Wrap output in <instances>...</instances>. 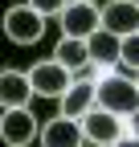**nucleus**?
<instances>
[{"instance_id":"f257e3e1","label":"nucleus","mask_w":139,"mask_h":147,"mask_svg":"<svg viewBox=\"0 0 139 147\" xmlns=\"http://www.w3.org/2000/svg\"><path fill=\"white\" fill-rule=\"evenodd\" d=\"M98 106H107L123 119H135L139 115V82L123 78V74H102L98 78Z\"/></svg>"},{"instance_id":"20e7f679","label":"nucleus","mask_w":139,"mask_h":147,"mask_svg":"<svg viewBox=\"0 0 139 147\" xmlns=\"http://www.w3.org/2000/svg\"><path fill=\"white\" fill-rule=\"evenodd\" d=\"M29 82H33V90H37L41 98H61L65 90L74 86V69L61 65L57 57H49V61H37L29 69Z\"/></svg>"},{"instance_id":"6e6552de","label":"nucleus","mask_w":139,"mask_h":147,"mask_svg":"<svg viewBox=\"0 0 139 147\" xmlns=\"http://www.w3.org/2000/svg\"><path fill=\"white\" fill-rule=\"evenodd\" d=\"M102 29H111L119 37L139 33V0H111V4H102Z\"/></svg>"},{"instance_id":"dca6fc26","label":"nucleus","mask_w":139,"mask_h":147,"mask_svg":"<svg viewBox=\"0 0 139 147\" xmlns=\"http://www.w3.org/2000/svg\"><path fill=\"white\" fill-rule=\"evenodd\" d=\"M135 82H139V78H135Z\"/></svg>"},{"instance_id":"2eb2a0df","label":"nucleus","mask_w":139,"mask_h":147,"mask_svg":"<svg viewBox=\"0 0 139 147\" xmlns=\"http://www.w3.org/2000/svg\"><path fill=\"white\" fill-rule=\"evenodd\" d=\"M115 147H139V135H135V131H127V135H123V139H119Z\"/></svg>"},{"instance_id":"ddd939ff","label":"nucleus","mask_w":139,"mask_h":147,"mask_svg":"<svg viewBox=\"0 0 139 147\" xmlns=\"http://www.w3.org/2000/svg\"><path fill=\"white\" fill-rule=\"evenodd\" d=\"M123 65L139 69V33H127L123 37Z\"/></svg>"},{"instance_id":"9b49d317","label":"nucleus","mask_w":139,"mask_h":147,"mask_svg":"<svg viewBox=\"0 0 139 147\" xmlns=\"http://www.w3.org/2000/svg\"><path fill=\"white\" fill-rule=\"evenodd\" d=\"M33 94H37V90H33L29 74H16V69L0 74V102H4V106H29Z\"/></svg>"},{"instance_id":"7ed1b4c3","label":"nucleus","mask_w":139,"mask_h":147,"mask_svg":"<svg viewBox=\"0 0 139 147\" xmlns=\"http://www.w3.org/2000/svg\"><path fill=\"white\" fill-rule=\"evenodd\" d=\"M4 33H8V41L12 45H33V41H41V33H45V12H37L25 0V4H16L4 12Z\"/></svg>"},{"instance_id":"f03ea898","label":"nucleus","mask_w":139,"mask_h":147,"mask_svg":"<svg viewBox=\"0 0 139 147\" xmlns=\"http://www.w3.org/2000/svg\"><path fill=\"white\" fill-rule=\"evenodd\" d=\"M82 131H86V143H94V147H115L119 139L131 131V119L115 115V110H107V106H94L90 115L82 119Z\"/></svg>"},{"instance_id":"9d476101","label":"nucleus","mask_w":139,"mask_h":147,"mask_svg":"<svg viewBox=\"0 0 139 147\" xmlns=\"http://www.w3.org/2000/svg\"><path fill=\"white\" fill-rule=\"evenodd\" d=\"M90 41V61L98 65H123V37L111 33V29H98L94 37H86Z\"/></svg>"},{"instance_id":"f8f14e48","label":"nucleus","mask_w":139,"mask_h":147,"mask_svg":"<svg viewBox=\"0 0 139 147\" xmlns=\"http://www.w3.org/2000/svg\"><path fill=\"white\" fill-rule=\"evenodd\" d=\"M53 57H57L61 65H70V69H82L86 61H90V41H86V37H65V33H61Z\"/></svg>"},{"instance_id":"0eeeda50","label":"nucleus","mask_w":139,"mask_h":147,"mask_svg":"<svg viewBox=\"0 0 139 147\" xmlns=\"http://www.w3.org/2000/svg\"><path fill=\"white\" fill-rule=\"evenodd\" d=\"M86 143V131H82V119H70V115H57L41 127V147H82Z\"/></svg>"},{"instance_id":"4468645a","label":"nucleus","mask_w":139,"mask_h":147,"mask_svg":"<svg viewBox=\"0 0 139 147\" xmlns=\"http://www.w3.org/2000/svg\"><path fill=\"white\" fill-rule=\"evenodd\" d=\"M29 4L37 8V12H45V16H61L70 0H29Z\"/></svg>"},{"instance_id":"423d86ee","label":"nucleus","mask_w":139,"mask_h":147,"mask_svg":"<svg viewBox=\"0 0 139 147\" xmlns=\"http://www.w3.org/2000/svg\"><path fill=\"white\" fill-rule=\"evenodd\" d=\"M57 21L65 37H94L102 29V8H94V0H70Z\"/></svg>"},{"instance_id":"39448f33","label":"nucleus","mask_w":139,"mask_h":147,"mask_svg":"<svg viewBox=\"0 0 139 147\" xmlns=\"http://www.w3.org/2000/svg\"><path fill=\"white\" fill-rule=\"evenodd\" d=\"M0 139L8 147H29L33 139H41V123L33 119L29 106H4V119H0Z\"/></svg>"},{"instance_id":"1a4fd4ad","label":"nucleus","mask_w":139,"mask_h":147,"mask_svg":"<svg viewBox=\"0 0 139 147\" xmlns=\"http://www.w3.org/2000/svg\"><path fill=\"white\" fill-rule=\"evenodd\" d=\"M57 102H61V115H70V119H86V115L98 106V82H74Z\"/></svg>"}]
</instances>
